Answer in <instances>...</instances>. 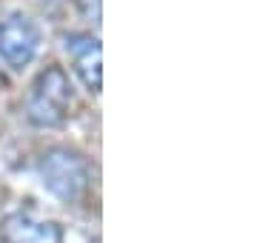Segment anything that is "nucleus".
Instances as JSON below:
<instances>
[{"label":"nucleus","instance_id":"nucleus-1","mask_svg":"<svg viewBox=\"0 0 257 243\" xmlns=\"http://www.w3.org/2000/svg\"><path fill=\"white\" fill-rule=\"evenodd\" d=\"M72 103L74 89L69 83V75L60 66H49L32 83V92L26 100V117L35 126L55 129V126L66 123V117L72 114Z\"/></svg>","mask_w":257,"mask_h":243},{"label":"nucleus","instance_id":"nucleus-3","mask_svg":"<svg viewBox=\"0 0 257 243\" xmlns=\"http://www.w3.org/2000/svg\"><path fill=\"white\" fill-rule=\"evenodd\" d=\"M40 46V32L26 15H9L0 23V57L15 69L32 63Z\"/></svg>","mask_w":257,"mask_h":243},{"label":"nucleus","instance_id":"nucleus-5","mask_svg":"<svg viewBox=\"0 0 257 243\" xmlns=\"http://www.w3.org/2000/svg\"><path fill=\"white\" fill-rule=\"evenodd\" d=\"M66 52L72 57L74 72L80 75L89 92H100L103 83V60H100V40L92 35H66Z\"/></svg>","mask_w":257,"mask_h":243},{"label":"nucleus","instance_id":"nucleus-4","mask_svg":"<svg viewBox=\"0 0 257 243\" xmlns=\"http://www.w3.org/2000/svg\"><path fill=\"white\" fill-rule=\"evenodd\" d=\"M0 243H63V229L55 220L15 212L0 223Z\"/></svg>","mask_w":257,"mask_h":243},{"label":"nucleus","instance_id":"nucleus-2","mask_svg":"<svg viewBox=\"0 0 257 243\" xmlns=\"http://www.w3.org/2000/svg\"><path fill=\"white\" fill-rule=\"evenodd\" d=\"M37 172H40L43 186L55 197H60L63 203H77L86 195L89 180H92V172H89L86 158L72 149L46 152L40 158V163H37Z\"/></svg>","mask_w":257,"mask_h":243}]
</instances>
